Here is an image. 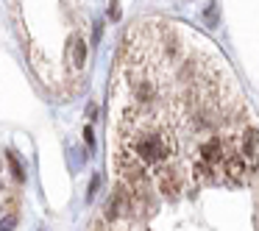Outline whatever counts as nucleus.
Wrapping results in <instances>:
<instances>
[{
	"instance_id": "obj_1",
	"label": "nucleus",
	"mask_w": 259,
	"mask_h": 231,
	"mask_svg": "<svg viewBox=\"0 0 259 231\" xmlns=\"http://www.w3.org/2000/svg\"><path fill=\"white\" fill-rule=\"evenodd\" d=\"M73 62H75V67H84V62H87V42L84 39L73 42Z\"/></svg>"
},
{
	"instance_id": "obj_2",
	"label": "nucleus",
	"mask_w": 259,
	"mask_h": 231,
	"mask_svg": "<svg viewBox=\"0 0 259 231\" xmlns=\"http://www.w3.org/2000/svg\"><path fill=\"white\" fill-rule=\"evenodd\" d=\"M14 225H17V217H14V214H9V217L0 220V231H12Z\"/></svg>"
},
{
	"instance_id": "obj_3",
	"label": "nucleus",
	"mask_w": 259,
	"mask_h": 231,
	"mask_svg": "<svg viewBox=\"0 0 259 231\" xmlns=\"http://www.w3.org/2000/svg\"><path fill=\"white\" fill-rule=\"evenodd\" d=\"M9 159H12V164H14V175H17V178H23V164L17 162V156H14V153H12V156H9Z\"/></svg>"
}]
</instances>
